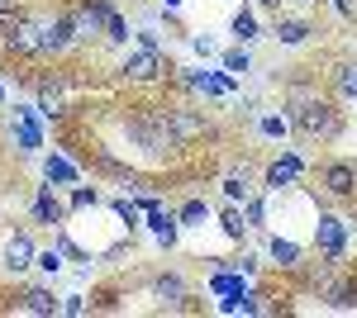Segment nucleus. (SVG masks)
Returning <instances> with one entry per match:
<instances>
[{
	"mask_svg": "<svg viewBox=\"0 0 357 318\" xmlns=\"http://www.w3.org/2000/svg\"><path fill=\"white\" fill-rule=\"evenodd\" d=\"M5 100H10V95H5V86H0V105H5Z\"/></svg>",
	"mask_w": 357,
	"mask_h": 318,
	"instance_id": "obj_38",
	"label": "nucleus"
},
{
	"mask_svg": "<svg viewBox=\"0 0 357 318\" xmlns=\"http://www.w3.org/2000/svg\"><path fill=\"white\" fill-rule=\"evenodd\" d=\"M67 15H72V29H77V43H100L105 19L114 15V0H77Z\"/></svg>",
	"mask_w": 357,
	"mask_h": 318,
	"instance_id": "obj_4",
	"label": "nucleus"
},
{
	"mask_svg": "<svg viewBox=\"0 0 357 318\" xmlns=\"http://www.w3.org/2000/svg\"><path fill=\"white\" fill-rule=\"evenodd\" d=\"M153 299H158V304H167V309H186V280H181L176 271L153 276Z\"/></svg>",
	"mask_w": 357,
	"mask_h": 318,
	"instance_id": "obj_13",
	"label": "nucleus"
},
{
	"mask_svg": "<svg viewBox=\"0 0 357 318\" xmlns=\"http://www.w3.org/2000/svg\"><path fill=\"white\" fill-rule=\"evenodd\" d=\"M162 72H172L162 62V53H153V48H138V53H124V62H119V77L134 81V86H153V81L162 77Z\"/></svg>",
	"mask_w": 357,
	"mask_h": 318,
	"instance_id": "obj_8",
	"label": "nucleus"
},
{
	"mask_svg": "<svg viewBox=\"0 0 357 318\" xmlns=\"http://www.w3.org/2000/svg\"><path fill=\"white\" fill-rule=\"evenodd\" d=\"M333 10H338L343 19H357V0H333Z\"/></svg>",
	"mask_w": 357,
	"mask_h": 318,
	"instance_id": "obj_33",
	"label": "nucleus"
},
{
	"mask_svg": "<svg viewBox=\"0 0 357 318\" xmlns=\"http://www.w3.org/2000/svg\"><path fill=\"white\" fill-rule=\"evenodd\" d=\"M291 124H296V133L305 143H338L343 129H348L338 100H329V95H310L305 105H296L291 109Z\"/></svg>",
	"mask_w": 357,
	"mask_h": 318,
	"instance_id": "obj_1",
	"label": "nucleus"
},
{
	"mask_svg": "<svg viewBox=\"0 0 357 318\" xmlns=\"http://www.w3.org/2000/svg\"><path fill=\"white\" fill-rule=\"evenodd\" d=\"M224 72H234V77H248V72H252V53H248L243 43L224 53Z\"/></svg>",
	"mask_w": 357,
	"mask_h": 318,
	"instance_id": "obj_26",
	"label": "nucleus"
},
{
	"mask_svg": "<svg viewBox=\"0 0 357 318\" xmlns=\"http://www.w3.org/2000/svg\"><path fill=\"white\" fill-rule=\"evenodd\" d=\"M353 218H357V200H353Z\"/></svg>",
	"mask_w": 357,
	"mask_h": 318,
	"instance_id": "obj_39",
	"label": "nucleus"
},
{
	"mask_svg": "<svg viewBox=\"0 0 357 318\" xmlns=\"http://www.w3.org/2000/svg\"><path fill=\"white\" fill-rule=\"evenodd\" d=\"M314 33H319V29L310 24V19H296V15H276V24H272V38L281 48H305Z\"/></svg>",
	"mask_w": 357,
	"mask_h": 318,
	"instance_id": "obj_12",
	"label": "nucleus"
},
{
	"mask_svg": "<svg viewBox=\"0 0 357 318\" xmlns=\"http://www.w3.org/2000/svg\"><path fill=\"white\" fill-rule=\"evenodd\" d=\"M257 133H262V138H272V143H286V138L296 133L291 109H286V114H281V109H257Z\"/></svg>",
	"mask_w": 357,
	"mask_h": 318,
	"instance_id": "obj_14",
	"label": "nucleus"
},
{
	"mask_svg": "<svg viewBox=\"0 0 357 318\" xmlns=\"http://www.w3.org/2000/svg\"><path fill=\"white\" fill-rule=\"evenodd\" d=\"M62 314H86V294H62Z\"/></svg>",
	"mask_w": 357,
	"mask_h": 318,
	"instance_id": "obj_32",
	"label": "nucleus"
},
{
	"mask_svg": "<svg viewBox=\"0 0 357 318\" xmlns=\"http://www.w3.org/2000/svg\"><path fill=\"white\" fill-rule=\"evenodd\" d=\"M29 214H33V223H43V228H62V223H67V205H62V200H57L53 195V181H48V186H38L33 190V200H29Z\"/></svg>",
	"mask_w": 357,
	"mask_h": 318,
	"instance_id": "obj_10",
	"label": "nucleus"
},
{
	"mask_svg": "<svg viewBox=\"0 0 357 318\" xmlns=\"http://www.w3.org/2000/svg\"><path fill=\"white\" fill-rule=\"evenodd\" d=\"M176 218H181V228H210V218H215V205H210L205 195H191V200H181Z\"/></svg>",
	"mask_w": 357,
	"mask_h": 318,
	"instance_id": "obj_19",
	"label": "nucleus"
},
{
	"mask_svg": "<svg viewBox=\"0 0 357 318\" xmlns=\"http://www.w3.org/2000/svg\"><path fill=\"white\" fill-rule=\"evenodd\" d=\"M257 5H267V10H276V15H281V5H286V0H257Z\"/></svg>",
	"mask_w": 357,
	"mask_h": 318,
	"instance_id": "obj_37",
	"label": "nucleus"
},
{
	"mask_svg": "<svg viewBox=\"0 0 357 318\" xmlns=\"http://www.w3.org/2000/svg\"><path fill=\"white\" fill-rule=\"evenodd\" d=\"M234 266H238L243 276H252V271H257V257H252V252H243V257H238V262H234Z\"/></svg>",
	"mask_w": 357,
	"mask_h": 318,
	"instance_id": "obj_34",
	"label": "nucleus"
},
{
	"mask_svg": "<svg viewBox=\"0 0 357 318\" xmlns=\"http://www.w3.org/2000/svg\"><path fill=\"white\" fill-rule=\"evenodd\" d=\"M148 228H153V238L162 242V247H176V233H181V218H176V209H148Z\"/></svg>",
	"mask_w": 357,
	"mask_h": 318,
	"instance_id": "obj_16",
	"label": "nucleus"
},
{
	"mask_svg": "<svg viewBox=\"0 0 357 318\" xmlns=\"http://www.w3.org/2000/svg\"><path fill=\"white\" fill-rule=\"evenodd\" d=\"M0 43L10 57H38V15H29L24 5L0 15Z\"/></svg>",
	"mask_w": 357,
	"mask_h": 318,
	"instance_id": "obj_2",
	"label": "nucleus"
},
{
	"mask_svg": "<svg viewBox=\"0 0 357 318\" xmlns=\"http://www.w3.org/2000/svg\"><path fill=\"white\" fill-rule=\"evenodd\" d=\"M191 48L200 57H215V38H210V33H191Z\"/></svg>",
	"mask_w": 357,
	"mask_h": 318,
	"instance_id": "obj_31",
	"label": "nucleus"
},
{
	"mask_svg": "<svg viewBox=\"0 0 357 318\" xmlns=\"http://www.w3.org/2000/svg\"><path fill=\"white\" fill-rule=\"evenodd\" d=\"M67 48H77L72 15L62 10V15H53V19H38V57H62Z\"/></svg>",
	"mask_w": 357,
	"mask_h": 318,
	"instance_id": "obj_6",
	"label": "nucleus"
},
{
	"mask_svg": "<svg viewBox=\"0 0 357 318\" xmlns=\"http://www.w3.org/2000/svg\"><path fill=\"white\" fill-rule=\"evenodd\" d=\"M220 233L229 242H243V233H248V223H243V205H229V209L220 214Z\"/></svg>",
	"mask_w": 357,
	"mask_h": 318,
	"instance_id": "obj_24",
	"label": "nucleus"
},
{
	"mask_svg": "<svg viewBox=\"0 0 357 318\" xmlns=\"http://www.w3.org/2000/svg\"><path fill=\"white\" fill-rule=\"evenodd\" d=\"M281 95H286V109H296V105H305L310 95H319V81H310V77H291Z\"/></svg>",
	"mask_w": 357,
	"mask_h": 318,
	"instance_id": "obj_23",
	"label": "nucleus"
},
{
	"mask_svg": "<svg viewBox=\"0 0 357 318\" xmlns=\"http://www.w3.org/2000/svg\"><path fill=\"white\" fill-rule=\"evenodd\" d=\"M229 33H234V43H243V48H252V43L262 38V29H257V19H252V10H238V15L229 19Z\"/></svg>",
	"mask_w": 357,
	"mask_h": 318,
	"instance_id": "obj_22",
	"label": "nucleus"
},
{
	"mask_svg": "<svg viewBox=\"0 0 357 318\" xmlns=\"http://www.w3.org/2000/svg\"><path fill=\"white\" fill-rule=\"evenodd\" d=\"M0 266H5L10 276H24L29 266H38V242H33L29 228H15V233L5 238V247H0Z\"/></svg>",
	"mask_w": 357,
	"mask_h": 318,
	"instance_id": "obj_7",
	"label": "nucleus"
},
{
	"mask_svg": "<svg viewBox=\"0 0 357 318\" xmlns=\"http://www.w3.org/2000/svg\"><path fill=\"white\" fill-rule=\"evenodd\" d=\"M220 190H224L229 205H248V200H252V176H248V166H234L220 181Z\"/></svg>",
	"mask_w": 357,
	"mask_h": 318,
	"instance_id": "obj_20",
	"label": "nucleus"
},
{
	"mask_svg": "<svg viewBox=\"0 0 357 318\" xmlns=\"http://www.w3.org/2000/svg\"><path fill=\"white\" fill-rule=\"evenodd\" d=\"M15 309H20V314L53 318V314H62V299H53V290H24L20 299H15Z\"/></svg>",
	"mask_w": 357,
	"mask_h": 318,
	"instance_id": "obj_15",
	"label": "nucleus"
},
{
	"mask_svg": "<svg viewBox=\"0 0 357 318\" xmlns=\"http://www.w3.org/2000/svg\"><path fill=\"white\" fill-rule=\"evenodd\" d=\"M33 95H38V109L48 119H62L67 114V81L62 77H38L33 81Z\"/></svg>",
	"mask_w": 357,
	"mask_h": 318,
	"instance_id": "obj_11",
	"label": "nucleus"
},
{
	"mask_svg": "<svg viewBox=\"0 0 357 318\" xmlns=\"http://www.w3.org/2000/svg\"><path fill=\"white\" fill-rule=\"evenodd\" d=\"M243 223L248 228H267V200H262V195H252L243 205Z\"/></svg>",
	"mask_w": 357,
	"mask_h": 318,
	"instance_id": "obj_27",
	"label": "nucleus"
},
{
	"mask_svg": "<svg viewBox=\"0 0 357 318\" xmlns=\"http://www.w3.org/2000/svg\"><path fill=\"white\" fill-rule=\"evenodd\" d=\"M43 181H53V186H82V166L67 161L62 152H53V157H43Z\"/></svg>",
	"mask_w": 357,
	"mask_h": 318,
	"instance_id": "obj_18",
	"label": "nucleus"
},
{
	"mask_svg": "<svg viewBox=\"0 0 357 318\" xmlns=\"http://www.w3.org/2000/svg\"><path fill=\"white\" fill-rule=\"evenodd\" d=\"M62 257H67V247H48V252H38V271H43V276H57V271H62Z\"/></svg>",
	"mask_w": 357,
	"mask_h": 318,
	"instance_id": "obj_29",
	"label": "nucleus"
},
{
	"mask_svg": "<svg viewBox=\"0 0 357 318\" xmlns=\"http://www.w3.org/2000/svg\"><path fill=\"white\" fill-rule=\"evenodd\" d=\"M329 86H333L338 100H357V62L353 57H343V62L329 67Z\"/></svg>",
	"mask_w": 357,
	"mask_h": 318,
	"instance_id": "obj_17",
	"label": "nucleus"
},
{
	"mask_svg": "<svg viewBox=\"0 0 357 318\" xmlns=\"http://www.w3.org/2000/svg\"><path fill=\"white\" fill-rule=\"evenodd\" d=\"M96 205H100V190H96V186H77L67 209H96Z\"/></svg>",
	"mask_w": 357,
	"mask_h": 318,
	"instance_id": "obj_28",
	"label": "nucleus"
},
{
	"mask_svg": "<svg viewBox=\"0 0 357 318\" xmlns=\"http://www.w3.org/2000/svg\"><path fill=\"white\" fill-rule=\"evenodd\" d=\"M138 48H153V53H162V33H158L153 24H143V29H138Z\"/></svg>",
	"mask_w": 357,
	"mask_h": 318,
	"instance_id": "obj_30",
	"label": "nucleus"
},
{
	"mask_svg": "<svg viewBox=\"0 0 357 318\" xmlns=\"http://www.w3.org/2000/svg\"><path fill=\"white\" fill-rule=\"evenodd\" d=\"M267 252H272V262L281 266V271H301V257H305L301 242H291V238H272V242H267Z\"/></svg>",
	"mask_w": 357,
	"mask_h": 318,
	"instance_id": "obj_21",
	"label": "nucleus"
},
{
	"mask_svg": "<svg viewBox=\"0 0 357 318\" xmlns=\"http://www.w3.org/2000/svg\"><path fill=\"white\" fill-rule=\"evenodd\" d=\"M319 186L329 200H357V161L348 157H329L319 166Z\"/></svg>",
	"mask_w": 357,
	"mask_h": 318,
	"instance_id": "obj_5",
	"label": "nucleus"
},
{
	"mask_svg": "<svg viewBox=\"0 0 357 318\" xmlns=\"http://www.w3.org/2000/svg\"><path fill=\"white\" fill-rule=\"evenodd\" d=\"M181 5H186V0H162V10H167V15H176Z\"/></svg>",
	"mask_w": 357,
	"mask_h": 318,
	"instance_id": "obj_35",
	"label": "nucleus"
},
{
	"mask_svg": "<svg viewBox=\"0 0 357 318\" xmlns=\"http://www.w3.org/2000/svg\"><path fill=\"white\" fill-rule=\"evenodd\" d=\"M129 33H134V29H129V19L114 10L110 19H105V43H110V48H124V43H129Z\"/></svg>",
	"mask_w": 357,
	"mask_h": 318,
	"instance_id": "obj_25",
	"label": "nucleus"
},
{
	"mask_svg": "<svg viewBox=\"0 0 357 318\" xmlns=\"http://www.w3.org/2000/svg\"><path fill=\"white\" fill-rule=\"evenodd\" d=\"M10 10H20V0H0V15H10Z\"/></svg>",
	"mask_w": 357,
	"mask_h": 318,
	"instance_id": "obj_36",
	"label": "nucleus"
},
{
	"mask_svg": "<svg viewBox=\"0 0 357 318\" xmlns=\"http://www.w3.org/2000/svg\"><path fill=\"white\" fill-rule=\"evenodd\" d=\"M301 176H305V161L296 157L291 148H286V152H281L276 161H267V166H262V186L272 190V195H281V190H291L296 181H301Z\"/></svg>",
	"mask_w": 357,
	"mask_h": 318,
	"instance_id": "obj_9",
	"label": "nucleus"
},
{
	"mask_svg": "<svg viewBox=\"0 0 357 318\" xmlns=\"http://www.w3.org/2000/svg\"><path fill=\"white\" fill-rule=\"evenodd\" d=\"M167 129H172V143L176 148H195L200 138H215L210 114L195 109V105H167Z\"/></svg>",
	"mask_w": 357,
	"mask_h": 318,
	"instance_id": "obj_3",
	"label": "nucleus"
}]
</instances>
